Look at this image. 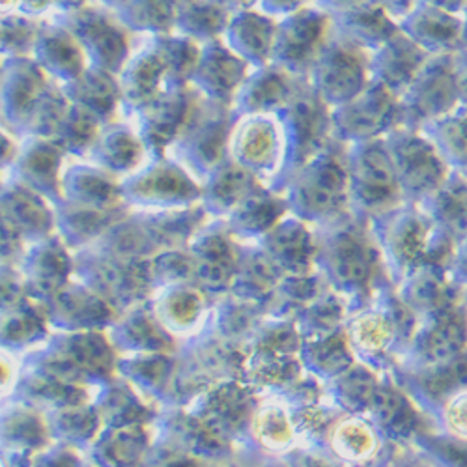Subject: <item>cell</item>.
I'll return each mask as SVG.
<instances>
[{
    "instance_id": "6da1fadb",
    "label": "cell",
    "mask_w": 467,
    "mask_h": 467,
    "mask_svg": "<svg viewBox=\"0 0 467 467\" xmlns=\"http://www.w3.org/2000/svg\"><path fill=\"white\" fill-rule=\"evenodd\" d=\"M234 116L228 105L201 98L197 110L167 150L194 180H206L228 158V139Z\"/></svg>"
},
{
    "instance_id": "7a4b0ae2",
    "label": "cell",
    "mask_w": 467,
    "mask_h": 467,
    "mask_svg": "<svg viewBox=\"0 0 467 467\" xmlns=\"http://www.w3.org/2000/svg\"><path fill=\"white\" fill-rule=\"evenodd\" d=\"M51 17L73 34L92 67L119 75L135 51V36L120 23L112 10L98 3H90L67 14H53Z\"/></svg>"
},
{
    "instance_id": "3957f363",
    "label": "cell",
    "mask_w": 467,
    "mask_h": 467,
    "mask_svg": "<svg viewBox=\"0 0 467 467\" xmlns=\"http://www.w3.org/2000/svg\"><path fill=\"white\" fill-rule=\"evenodd\" d=\"M275 114L285 135L283 172L292 176L329 144L331 109L303 79L290 101Z\"/></svg>"
},
{
    "instance_id": "277c9868",
    "label": "cell",
    "mask_w": 467,
    "mask_h": 467,
    "mask_svg": "<svg viewBox=\"0 0 467 467\" xmlns=\"http://www.w3.org/2000/svg\"><path fill=\"white\" fill-rule=\"evenodd\" d=\"M460 103L454 53L428 57L410 87L399 96V126L420 130Z\"/></svg>"
},
{
    "instance_id": "5b68a950",
    "label": "cell",
    "mask_w": 467,
    "mask_h": 467,
    "mask_svg": "<svg viewBox=\"0 0 467 467\" xmlns=\"http://www.w3.org/2000/svg\"><path fill=\"white\" fill-rule=\"evenodd\" d=\"M333 36L331 16L318 6L301 10L277 21L271 62L296 79H306L326 44Z\"/></svg>"
},
{
    "instance_id": "8992f818",
    "label": "cell",
    "mask_w": 467,
    "mask_h": 467,
    "mask_svg": "<svg viewBox=\"0 0 467 467\" xmlns=\"http://www.w3.org/2000/svg\"><path fill=\"white\" fill-rule=\"evenodd\" d=\"M305 81L329 109L340 107L370 83L368 53L333 34Z\"/></svg>"
},
{
    "instance_id": "52a82bcc",
    "label": "cell",
    "mask_w": 467,
    "mask_h": 467,
    "mask_svg": "<svg viewBox=\"0 0 467 467\" xmlns=\"http://www.w3.org/2000/svg\"><path fill=\"white\" fill-rule=\"evenodd\" d=\"M399 122V96L370 81L354 99L331 109V139L342 144L376 140Z\"/></svg>"
},
{
    "instance_id": "ba28073f",
    "label": "cell",
    "mask_w": 467,
    "mask_h": 467,
    "mask_svg": "<svg viewBox=\"0 0 467 467\" xmlns=\"http://www.w3.org/2000/svg\"><path fill=\"white\" fill-rule=\"evenodd\" d=\"M383 140L400 191L431 197L449 178V167L420 130L397 126Z\"/></svg>"
},
{
    "instance_id": "9c48e42d",
    "label": "cell",
    "mask_w": 467,
    "mask_h": 467,
    "mask_svg": "<svg viewBox=\"0 0 467 467\" xmlns=\"http://www.w3.org/2000/svg\"><path fill=\"white\" fill-rule=\"evenodd\" d=\"M348 197L370 212L385 210L402 192L383 139L344 144Z\"/></svg>"
},
{
    "instance_id": "30bf717a",
    "label": "cell",
    "mask_w": 467,
    "mask_h": 467,
    "mask_svg": "<svg viewBox=\"0 0 467 467\" xmlns=\"http://www.w3.org/2000/svg\"><path fill=\"white\" fill-rule=\"evenodd\" d=\"M228 158L254 178L283 174L285 135L277 114H247L234 119Z\"/></svg>"
},
{
    "instance_id": "8fae6325",
    "label": "cell",
    "mask_w": 467,
    "mask_h": 467,
    "mask_svg": "<svg viewBox=\"0 0 467 467\" xmlns=\"http://www.w3.org/2000/svg\"><path fill=\"white\" fill-rule=\"evenodd\" d=\"M201 101L199 92L191 85H167L146 107L131 114L130 119L142 139L148 158L167 155L171 144L183 131Z\"/></svg>"
},
{
    "instance_id": "7c38bea8",
    "label": "cell",
    "mask_w": 467,
    "mask_h": 467,
    "mask_svg": "<svg viewBox=\"0 0 467 467\" xmlns=\"http://www.w3.org/2000/svg\"><path fill=\"white\" fill-rule=\"evenodd\" d=\"M296 204L313 215H327L340 210L348 199V171L344 150L327 144L315 158L292 174Z\"/></svg>"
},
{
    "instance_id": "4fadbf2b",
    "label": "cell",
    "mask_w": 467,
    "mask_h": 467,
    "mask_svg": "<svg viewBox=\"0 0 467 467\" xmlns=\"http://www.w3.org/2000/svg\"><path fill=\"white\" fill-rule=\"evenodd\" d=\"M49 85L47 73L32 57L3 60V66H0V126L21 139L37 99Z\"/></svg>"
},
{
    "instance_id": "5bb4252c",
    "label": "cell",
    "mask_w": 467,
    "mask_h": 467,
    "mask_svg": "<svg viewBox=\"0 0 467 467\" xmlns=\"http://www.w3.org/2000/svg\"><path fill=\"white\" fill-rule=\"evenodd\" d=\"M122 194L137 202H185L201 192L194 180L180 163L169 155L148 158L135 172L120 182Z\"/></svg>"
},
{
    "instance_id": "9a60e30c",
    "label": "cell",
    "mask_w": 467,
    "mask_h": 467,
    "mask_svg": "<svg viewBox=\"0 0 467 467\" xmlns=\"http://www.w3.org/2000/svg\"><path fill=\"white\" fill-rule=\"evenodd\" d=\"M249 71L251 66L234 55L223 40H213L202 44L199 66L189 85L201 98L230 107Z\"/></svg>"
},
{
    "instance_id": "2e32d148",
    "label": "cell",
    "mask_w": 467,
    "mask_h": 467,
    "mask_svg": "<svg viewBox=\"0 0 467 467\" xmlns=\"http://www.w3.org/2000/svg\"><path fill=\"white\" fill-rule=\"evenodd\" d=\"M301 81L275 64L251 67L230 103L232 116L275 114L290 101Z\"/></svg>"
},
{
    "instance_id": "e0dca14e",
    "label": "cell",
    "mask_w": 467,
    "mask_h": 467,
    "mask_svg": "<svg viewBox=\"0 0 467 467\" xmlns=\"http://www.w3.org/2000/svg\"><path fill=\"white\" fill-rule=\"evenodd\" d=\"M32 58L47 73L49 79L58 85L75 81L88 67L87 55L79 42L53 17L42 21L32 49Z\"/></svg>"
},
{
    "instance_id": "ac0fdd59",
    "label": "cell",
    "mask_w": 467,
    "mask_h": 467,
    "mask_svg": "<svg viewBox=\"0 0 467 467\" xmlns=\"http://www.w3.org/2000/svg\"><path fill=\"white\" fill-rule=\"evenodd\" d=\"M428 57L431 55H426L402 30H399L391 40L368 55L370 81L400 96L415 79Z\"/></svg>"
},
{
    "instance_id": "d6986e66",
    "label": "cell",
    "mask_w": 467,
    "mask_h": 467,
    "mask_svg": "<svg viewBox=\"0 0 467 467\" xmlns=\"http://www.w3.org/2000/svg\"><path fill=\"white\" fill-rule=\"evenodd\" d=\"M400 30L426 55H452L462 49V19L432 6L417 3L413 10L399 21Z\"/></svg>"
},
{
    "instance_id": "ffe728a7",
    "label": "cell",
    "mask_w": 467,
    "mask_h": 467,
    "mask_svg": "<svg viewBox=\"0 0 467 467\" xmlns=\"http://www.w3.org/2000/svg\"><path fill=\"white\" fill-rule=\"evenodd\" d=\"M333 34L368 55L379 49L400 30L399 23L379 6L363 0L361 5L331 16Z\"/></svg>"
},
{
    "instance_id": "44dd1931",
    "label": "cell",
    "mask_w": 467,
    "mask_h": 467,
    "mask_svg": "<svg viewBox=\"0 0 467 467\" xmlns=\"http://www.w3.org/2000/svg\"><path fill=\"white\" fill-rule=\"evenodd\" d=\"M66 151L55 139L25 137L21 139L17 160L12 165V174L17 182L46 194L60 191V171Z\"/></svg>"
},
{
    "instance_id": "7402d4cb",
    "label": "cell",
    "mask_w": 467,
    "mask_h": 467,
    "mask_svg": "<svg viewBox=\"0 0 467 467\" xmlns=\"http://www.w3.org/2000/svg\"><path fill=\"white\" fill-rule=\"evenodd\" d=\"M119 85L122 110L131 116L165 90L167 73L161 58L148 44L135 49L119 73Z\"/></svg>"
},
{
    "instance_id": "603a6c76",
    "label": "cell",
    "mask_w": 467,
    "mask_h": 467,
    "mask_svg": "<svg viewBox=\"0 0 467 467\" xmlns=\"http://www.w3.org/2000/svg\"><path fill=\"white\" fill-rule=\"evenodd\" d=\"M277 21L260 10L234 14L221 40L251 67H260L271 62Z\"/></svg>"
},
{
    "instance_id": "cb8c5ba5",
    "label": "cell",
    "mask_w": 467,
    "mask_h": 467,
    "mask_svg": "<svg viewBox=\"0 0 467 467\" xmlns=\"http://www.w3.org/2000/svg\"><path fill=\"white\" fill-rule=\"evenodd\" d=\"M87 160L114 176H130L148 160V151L131 122L114 120L101 128Z\"/></svg>"
},
{
    "instance_id": "d4e9b609",
    "label": "cell",
    "mask_w": 467,
    "mask_h": 467,
    "mask_svg": "<svg viewBox=\"0 0 467 467\" xmlns=\"http://www.w3.org/2000/svg\"><path fill=\"white\" fill-rule=\"evenodd\" d=\"M69 103L92 114L103 126L114 122L122 110L119 75L88 66L83 75L67 85H60Z\"/></svg>"
},
{
    "instance_id": "484cf974",
    "label": "cell",
    "mask_w": 467,
    "mask_h": 467,
    "mask_svg": "<svg viewBox=\"0 0 467 467\" xmlns=\"http://www.w3.org/2000/svg\"><path fill=\"white\" fill-rule=\"evenodd\" d=\"M420 131L436 146L449 171L467 178V105L458 103L441 119L422 126Z\"/></svg>"
},
{
    "instance_id": "4316f807",
    "label": "cell",
    "mask_w": 467,
    "mask_h": 467,
    "mask_svg": "<svg viewBox=\"0 0 467 467\" xmlns=\"http://www.w3.org/2000/svg\"><path fill=\"white\" fill-rule=\"evenodd\" d=\"M119 176H114L107 172L105 169L98 167L92 161H81V163H71L64 174L60 187H64L71 201H79V202H110L116 197L120 199V182L116 180Z\"/></svg>"
},
{
    "instance_id": "83f0119b",
    "label": "cell",
    "mask_w": 467,
    "mask_h": 467,
    "mask_svg": "<svg viewBox=\"0 0 467 467\" xmlns=\"http://www.w3.org/2000/svg\"><path fill=\"white\" fill-rule=\"evenodd\" d=\"M165 66L167 85H189L191 77L199 66L201 44L191 37L169 32L160 36H150L146 42Z\"/></svg>"
},
{
    "instance_id": "f1b7e54d",
    "label": "cell",
    "mask_w": 467,
    "mask_h": 467,
    "mask_svg": "<svg viewBox=\"0 0 467 467\" xmlns=\"http://www.w3.org/2000/svg\"><path fill=\"white\" fill-rule=\"evenodd\" d=\"M116 17L135 36H160L174 32L178 6L174 0H126L114 10Z\"/></svg>"
},
{
    "instance_id": "f546056e",
    "label": "cell",
    "mask_w": 467,
    "mask_h": 467,
    "mask_svg": "<svg viewBox=\"0 0 467 467\" xmlns=\"http://www.w3.org/2000/svg\"><path fill=\"white\" fill-rule=\"evenodd\" d=\"M230 17L232 16L226 10L212 3V0H192L189 5L178 6L174 32L183 34L202 46L221 40Z\"/></svg>"
},
{
    "instance_id": "4dcf8cb0",
    "label": "cell",
    "mask_w": 467,
    "mask_h": 467,
    "mask_svg": "<svg viewBox=\"0 0 467 467\" xmlns=\"http://www.w3.org/2000/svg\"><path fill=\"white\" fill-rule=\"evenodd\" d=\"M329 262L335 275L349 285H363L370 275V251L352 232H340L329 247Z\"/></svg>"
},
{
    "instance_id": "1f68e13d",
    "label": "cell",
    "mask_w": 467,
    "mask_h": 467,
    "mask_svg": "<svg viewBox=\"0 0 467 467\" xmlns=\"http://www.w3.org/2000/svg\"><path fill=\"white\" fill-rule=\"evenodd\" d=\"M103 124L98 122L92 114L69 103L64 119L57 130L55 140L71 158H88L94 148Z\"/></svg>"
},
{
    "instance_id": "d6a6232c",
    "label": "cell",
    "mask_w": 467,
    "mask_h": 467,
    "mask_svg": "<svg viewBox=\"0 0 467 467\" xmlns=\"http://www.w3.org/2000/svg\"><path fill=\"white\" fill-rule=\"evenodd\" d=\"M254 182L256 178L251 172L226 158L206 178V191L217 204L232 206L247 197L254 187Z\"/></svg>"
},
{
    "instance_id": "836d02e7",
    "label": "cell",
    "mask_w": 467,
    "mask_h": 467,
    "mask_svg": "<svg viewBox=\"0 0 467 467\" xmlns=\"http://www.w3.org/2000/svg\"><path fill=\"white\" fill-rule=\"evenodd\" d=\"M40 25L19 12L0 16V60L32 57Z\"/></svg>"
},
{
    "instance_id": "e575fe53",
    "label": "cell",
    "mask_w": 467,
    "mask_h": 467,
    "mask_svg": "<svg viewBox=\"0 0 467 467\" xmlns=\"http://www.w3.org/2000/svg\"><path fill=\"white\" fill-rule=\"evenodd\" d=\"M69 107L67 98L64 96L58 83H51L47 90L37 99L30 119L26 122L25 137H42V139H55L57 130L64 119V114Z\"/></svg>"
},
{
    "instance_id": "d590c367",
    "label": "cell",
    "mask_w": 467,
    "mask_h": 467,
    "mask_svg": "<svg viewBox=\"0 0 467 467\" xmlns=\"http://www.w3.org/2000/svg\"><path fill=\"white\" fill-rule=\"evenodd\" d=\"M434 197L436 213L441 224L454 234L467 236V182L463 176H449L434 192Z\"/></svg>"
},
{
    "instance_id": "8d00e7d4",
    "label": "cell",
    "mask_w": 467,
    "mask_h": 467,
    "mask_svg": "<svg viewBox=\"0 0 467 467\" xmlns=\"http://www.w3.org/2000/svg\"><path fill=\"white\" fill-rule=\"evenodd\" d=\"M275 247L290 264L303 265L310 256V240L299 226H286L275 238Z\"/></svg>"
},
{
    "instance_id": "74e56055",
    "label": "cell",
    "mask_w": 467,
    "mask_h": 467,
    "mask_svg": "<svg viewBox=\"0 0 467 467\" xmlns=\"http://www.w3.org/2000/svg\"><path fill=\"white\" fill-rule=\"evenodd\" d=\"M463 342V327L458 317H449L431 338V354L434 358H447Z\"/></svg>"
},
{
    "instance_id": "f35d334b",
    "label": "cell",
    "mask_w": 467,
    "mask_h": 467,
    "mask_svg": "<svg viewBox=\"0 0 467 467\" xmlns=\"http://www.w3.org/2000/svg\"><path fill=\"white\" fill-rule=\"evenodd\" d=\"M467 379V361H458V363H452L451 367H445L443 370L436 372L434 378L428 381V389L431 391H434L436 395L440 393H445L449 391L451 387L462 383Z\"/></svg>"
},
{
    "instance_id": "ab89813d",
    "label": "cell",
    "mask_w": 467,
    "mask_h": 467,
    "mask_svg": "<svg viewBox=\"0 0 467 467\" xmlns=\"http://www.w3.org/2000/svg\"><path fill=\"white\" fill-rule=\"evenodd\" d=\"M306 6V0H258V8L262 14H265L271 19H283L297 10Z\"/></svg>"
},
{
    "instance_id": "60d3db41",
    "label": "cell",
    "mask_w": 467,
    "mask_h": 467,
    "mask_svg": "<svg viewBox=\"0 0 467 467\" xmlns=\"http://www.w3.org/2000/svg\"><path fill=\"white\" fill-rule=\"evenodd\" d=\"M19 146H21V139L16 137L5 126H0V171L12 169V165L17 160Z\"/></svg>"
},
{
    "instance_id": "b9f144b4",
    "label": "cell",
    "mask_w": 467,
    "mask_h": 467,
    "mask_svg": "<svg viewBox=\"0 0 467 467\" xmlns=\"http://www.w3.org/2000/svg\"><path fill=\"white\" fill-rule=\"evenodd\" d=\"M17 12L30 19L44 21L55 14V3L53 0H17Z\"/></svg>"
},
{
    "instance_id": "7bdbcfd3",
    "label": "cell",
    "mask_w": 467,
    "mask_h": 467,
    "mask_svg": "<svg viewBox=\"0 0 467 467\" xmlns=\"http://www.w3.org/2000/svg\"><path fill=\"white\" fill-rule=\"evenodd\" d=\"M368 3L379 6L399 23L404 16H408L413 10L417 0H368Z\"/></svg>"
},
{
    "instance_id": "ee69618b",
    "label": "cell",
    "mask_w": 467,
    "mask_h": 467,
    "mask_svg": "<svg viewBox=\"0 0 467 467\" xmlns=\"http://www.w3.org/2000/svg\"><path fill=\"white\" fill-rule=\"evenodd\" d=\"M454 69H456L460 103L467 105V47H462L454 53Z\"/></svg>"
},
{
    "instance_id": "f6af8a7d",
    "label": "cell",
    "mask_w": 467,
    "mask_h": 467,
    "mask_svg": "<svg viewBox=\"0 0 467 467\" xmlns=\"http://www.w3.org/2000/svg\"><path fill=\"white\" fill-rule=\"evenodd\" d=\"M212 3H215L217 6L226 10L230 16L258 8V0H212Z\"/></svg>"
},
{
    "instance_id": "bcb514c9",
    "label": "cell",
    "mask_w": 467,
    "mask_h": 467,
    "mask_svg": "<svg viewBox=\"0 0 467 467\" xmlns=\"http://www.w3.org/2000/svg\"><path fill=\"white\" fill-rule=\"evenodd\" d=\"M417 3L426 5V6H432V8H438V10H443V12H449V14L460 16L462 10L467 5V0H417Z\"/></svg>"
},
{
    "instance_id": "7dc6e473",
    "label": "cell",
    "mask_w": 467,
    "mask_h": 467,
    "mask_svg": "<svg viewBox=\"0 0 467 467\" xmlns=\"http://www.w3.org/2000/svg\"><path fill=\"white\" fill-rule=\"evenodd\" d=\"M363 0H317L315 6H318L320 10L327 12L329 16L337 14V12H342L346 8H352L356 5H361Z\"/></svg>"
},
{
    "instance_id": "c3c4849f",
    "label": "cell",
    "mask_w": 467,
    "mask_h": 467,
    "mask_svg": "<svg viewBox=\"0 0 467 467\" xmlns=\"http://www.w3.org/2000/svg\"><path fill=\"white\" fill-rule=\"evenodd\" d=\"M53 3H55V14H67L94 3V0H53Z\"/></svg>"
},
{
    "instance_id": "681fc988",
    "label": "cell",
    "mask_w": 467,
    "mask_h": 467,
    "mask_svg": "<svg viewBox=\"0 0 467 467\" xmlns=\"http://www.w3.org/2000/svg\"><path fill=\"white\" fill-rule=\"evenodd\" d=\"M17 12V0H0V16Z\"/></svg>"
},
{
    "instance_id": "f907efd6",
    "label": "cell",
    "mask_w": 467,
    "mask_h": 467,
    "mask_svg": "<svg viewBox=\"0 0 467 467\" xmlns=\"http://www.w3.org/2000/svg\"><path fill=\"white\" fill-rule=\"evenodd\" d=\"M462 19V47H467V5L460 14Z\"/></svg>"
},
{
    "instance_id": "816d5d0a",
    "label": "cell",
    "mask_w": 467,
    "mask_h": 467,
    "mask_svg": "<svg viewBox=\"0 0 467 467\" xmlns=\"http://www.w3.org/2000/svg\"><path fill=\"white\" fill-rule=\"evenodd\" d=\"M94 3H98V5H101V6H105V8H109V10H116V8H120L126 0H94Z\"/></svg>"
},
{
    "instance_id": "f5cc1de1",
    "label": "cell",
    "mask_w": 467,
    "mask_h": 467,
    "mask_svg": "<svg viewBox=\"0 0 467 467\" xmlns=\"http://www.w3.org/2000/svg\"><path fill=\"white\" fill-rule=\"evenodd\" d=\"M174 3H176V6H183V5L192 3V0H174Z\"/></svg>"
},
{
    "instance_id": "db71d44e",
    "label": "cell",
    "mask_w": 467,
    "mask_h": 467,
    "mask_svg": "<svg viewBox=\"0 0 467 467\" xmlns=\"http://www.w3.org/2000/svg\"><path fill=\"white\" fill-rule=\"evenodd\" d=\"M0 66H3V60H0Z\"/></svg>"
}]
</instances>
